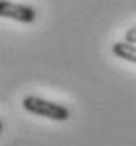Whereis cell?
Masks as SVG:
<instances>
[{"instance_id": "obj_1", "label": "cell", "mask_w": 136, "mask_h": 146, "mask_svg": "<svg viewBox=\"0 0 136 146\" xmlns=\"http://www.w3.org/2000/svg\"><path fill=\"white\" fill-rule=\"evenodd\" d=\"M22 107L32 115H38V117H44V119L57 121V122H63L71 117V111L65 105L53 103V101H47V99H42V97H34V95H28L24 99Z\"/></svg>"}, {"instance_id": "obj_2", "label": "cell", "mask_w": 136, "mask_h": 146, "mask_svg": "<svg viewBox=\"0 0 136 146\" xmlns=\"http://www.w3.org/2000/svg\"><path fill=\"white\" fill-rule=\"evenodd\" d=\"M0 16L8 20H18L22 24H32L38 18V12L34 6L28 4H14L10 0H0Z\"/></svg>"}, {"instance_id": "obj_3", "label": "cell", "mask_w": 136, "mask_h": 146, "mask_svg": "<svg viewBox=\"0 0 136 146\" xmlns=\"http://www.w3.org/2000/svg\"><path fill=\"white\" fill-rule=\"evenodd\" d=\"M113 53L118 59H124V61H130L136 63V46L134 44H128V42H116L113 46Z\"/></svg>"}, {"instance_id": "obj_4", "label": "cell", "mask_w": 136, "mask_h": 146, "mask_svg": "<svg viewBox=\"0 0 136 146\" xmlns=\"http://www.w3.org/2000/svg\"><path fill=\"white\" fill-rule=\"evenodd\" d=\"M124 42L134 44V46H136V26H132V28L126 30V34H124Z\"/></svg>"}]
</instances>
